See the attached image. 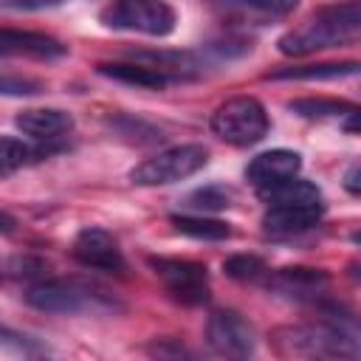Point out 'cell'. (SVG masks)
I'll return each instance as SVG.
<instances>
[{
  "label": "cell",
  "instance_id": "6da1fadb",
  "mask_svg": "<svg viewBox=\"0 0 361 361\" xmlns=\"http://www.w3.org/2000/svg\"><path fill=\"white\" fill-rule=\"evenodd\" d=\"M358 34H361V0H344L319 8L302 25L282 34L276 48L285 56H307L324 48L355 42Z\"/></svg>",
  "mask_w": 361,
  "mask_h": 361
},
{
  "label": "cell",
  "instance_id": "7a4b0ae2",
  "mask_svg": "<svg viewBox=\"0 0 361 361\" xmlns=\"http://www.w3.org/2000/svg\"><path fill=\"white\" fill-rule=\"evenodd\" d=\"M271 344L279 355H305V358H355L358 338L353 322H341L336 310H324L316 324L276 327Z\"/></svg>",
  "mask_w": 361,
  "mask_h": 361
},
{
  "label": "cell",
  "instance_id": "3957f363",
  "mask_svg": "<svg viewBox=\"0 0 361 361\" xmlns=\"http://www.w3.org/2000/svg\"><path fill=\"white\" fill-rule=\"evenodd\" d=\"M25 302L42 313L59 316H102L121 307L113 296H107V290H99L76 279H42L25 290Z\"/></svg>",
  "mask_w": 361,
  "mask_h": 361
},
{
  "label": "cell",
  "instance_id": "277c9868",
  "mask_svg": "<svg viewBox=\"0 0 361 361\" xmlns=\"http://www.w3.org/2000/svg\"><path fill=\"white\" fill-rule=\"evenodd\" d=\"M209 124L220 141L234 144V147H251V144L262 141L271 130V118L254 96H234V99L223 102L212 113Z\"/></svg>",
  "mask_w": 361,
  "mask_h": 361
},
{
  "label": "cell",
  "instance_id": "5b68a950",
  "mask_svg": "<svg viewBox=\"0 0 361 361\" xmlns=\"http://www.w3.org/2000/svg\"><path fill=\"white\" fill-rule=\"evenodd\" d=\"M209 161V149L200 144H178L169 149H161L158 155L141 161L133 172L130 180L138 186H166V183H178L183 178H192L195 172H200Z\"/></svg>",
  "mask_w": 361,
  "mask_h": 361
},
{
  "label": "cell",
  "instance_id": "8992f818",
  "mask_svg": "<svg viewBox=\"0 0 361 361\" xmlns=\"http://www.w3.org/2000/svg\"><path fill=\"white\" fill-rule=\"evenodd\" d=\"M107 28L135 31L147 37H166L175 31V8L164 0H113L102 14Z\"/></svg>",
  "mask_w": 361,
  "mask_h": 361
},
{
  "label": "cell",
  "instance_id": "52a82bcc",
  "mask_svg": "<svg viewBox=\"0 0 361 361\" xmlns=\"http://www.w3.org/2000/svg\"><path fill=\"white\" fill-rule=\"evenodd\" d=\"M149 265L175 302H180V305L209 302L206 265L192 262V259H175V257H149Z\"/></svg>",
  "mask_w": 361,
  "mask_h": 361
},
{
  "label": "cell",
  "instance_id": "ba28073f",
  "mask_svg": "<svg viewBox=\"0 0 361 361\" xmlns=\"http://www.w3.org/2000/svg\"><path fill=\"white\" fill-rule=\"evenodd\" d=\"M206 341L226 358H245L254 353V327L237 310H214L206 322Z\"/></svg>",
  "mask_w": 361,
  "mask_h": 361
},
{
  "label": "cell",
  "instance_id": "9c48e42d",
  "mask_svg": "<svg viewBox=\"0 0 361 361\" xmlns=\"http://www.w3.org/2000/svg\"><path fill=\"white\" fill-rule=\"evenodd\" d=\"M71 251L85 268H96V271H107V274H121L127 268L124 254H121L118 243L113 240V234H107L104 228H96V226L82 228L76 234Z\"/></svg>",
  "mask_w": 361,
  "mask_h": 361
},
{
  "label": "cell",
  "instance_id": "30bf717a",
  "mask_svg": "<svg viewBox=\"0 0 361 361\" xmlns=\"http://www.w3.org/2000/svg\"><path fill=\"white\" fill-rule=\"evenodd\" d=\"M299 169H302L299 152H293V149H268V152H259L257 158H251V164L245 166V178L259 195V192H265L276 183H285V180L296 178Z\"/></svg>",
  "mask_w": 361,
  "mask_h": 361
},
{
  "label": "cell",
  "instance_id": "8fae6325",
  "mask_svg": "<svg viewBox=\"0 0 361 361\" xmlns=\"http://www.w3.org/2000/svg\"><path fill=\"white\" fill-rule=\"evenodd\" d=\"M324 214V203H276L268 206L262 226L268 234L274 237H290V234H302L307 228H313Z\"/></svg>",
  "mask_w": 361,
  "mask_h": 361
},
{
  "label": "cell",
  "instance_id": "7c38bea8",
  "mask_svg": "<svg viewBox=\"0 0 361 361\" xmlns=\"http://www.w3.org/2000/svg\"><path fill=\"white\" fill-rule=\"evenodd\" d=\"M68 48L48 34L39 31H20V28H0V56H34V59H56Z\"/></svg>",
  "mask_w": 361,
  "mask_h": 361
},
{
  "label": "cell",
  "instance_id": "4fadbf2b",
  "mask_svg": "<svg viewBox=\"0 0 361 361\" xmlns=\"http://www.w3.org/2000/svg\"><path fill=\"white\" fill-rule=\"evenodd\" d=\"M14 124L17 130H23V135H31L34 141H56L73 130V116L56 107H31L23 110Z\"/></svg>",
  "mask_w": 361,
  "mask_h": 361
},
{
  "label": "cell",
  "instance_id": "5bb4252c",
  "mask_svg": "<svg viewBox=\"0 0 361 361\" xmlns=\"http://www.w3.org/2000/svg\"><path fill=\"white\" fill-rule=\"evenodd\" d=\"M327 274L322 268H279L271 274L268 288L290 299H316L327 288Z\"/></svg>",
  "mask_w": 361,
  "mask_h": 361
},
{
  "label": "cell",
  "instance_id": "9a60e30c",
  "mask_svg": "<svg viewBox=\"0 0 361 361\" xmlns=\"http://www.w3.org/2000/svg\"><path fill=\"white\" fill-rule=\"evenodd\" d=\"M96 71L107 79L135 85V87H144V90H164L175 79L172 73H166L161 68H152V65H144V62H102Z\"/></svg>",
  "mask_w": 361,
  "mask_h": 361
},
{
  "label": "cell",
  "instance_id": "2e32d148",
  "mask_svg": "<svg viewBox=\"0 0 361 361\" xmlns=\"http://www.w3.org/2000/svg\"><path fill=\"white\" fill-rule=\"evenodd\" d=\"M358 62H324V65H299V68H279L271 71L268 79H341L355 76Z\"/></svg>",
  "mask_w": 361,
  "mask_h": 361
},
{
  "label": "cell",
  "instance_id": "e0dca14e",
  "mask_svg": "<svg viewBox=\"0 0 361 361\" xmlns=\"http://www.w3.org/2000/svg\"><path fill=\"white\" fill-rule=\"evenodd\" d=\"M169 220H172V226H175L180 234L195 237V240H209V243H214V240H228V237H231V228H228V223H223V220L195 217V214H172Z\"/></svg>",
  "mask_w": 361,
  "mask_h": 361
},
{
  "label": "cell",
  "instance_id": "ac0fdd59",
  "mask_svg": "<svg viewBox=\"0 0 361 361\" xmlns=\"http://www.w3.org/2000/svg\"><path fill=\"white\" fill-rule=\"evenodd\" d=\"M288 107L302 118H341L358 113L353 102H338V99H296L288 102Z\"/></svg>",
  "mask_w": 361,
  "mask_h": 361
},
{
  "label": "cell",
  "instance_id": "d6986e66",
  "mask_svg": "<svg viewBox=\"0 0 361 361\" xmlns=\"http://www.w3.org/2000/svg\"><path fill=\"white\" fill-rule=\"evenodd\" d=\"M28 158H31L28 144H23L20 138H11V135H0V180L14 175L23 164H28Z\"/></svg>",
  "mask_w": 361,
  "mask_h": 361
},
{
  "label": "cell",
  "instance_id": "ffe728a7",
  "mask_svg": "<svg viewBox=\"0 0 361 361\" xmlns=\"http://www.w3.org/2000/svg\"><path fill=\"white\" fill-rule=\"evenodd\" d=\"M231 200V192L223 189V186H203L197 192H192L186 197V206L197 209V212H217V209H226Z\"/></svg>",
  "mask_w": 361,
  "mask_h": 361
},
{
  "label": "cell",
  "instance_id": "44dd1931",
  "mask_svg": "<svg viewBox=\"0 0 361 361\" xmlns=\"http://www.w3.org/2000/svg\"><path fill=\"white\" fill-rule=\"evenodd\" d=\"M223 271L231 279H257V276H262L265 262L257 254H234V257H228L223 262Z\"/></svg>",
  "mask_w": 361,
  "mask_h": 361
},
{
  "label": "cell",
  "instance_id": "7402d4cb",
  "mask_svg": "<svg viewBox=\"0 0 361 361\" xmlns=\"http://www.w3.org/2000/svg\"><path fill=\"white\" fill-rule=\"evenodd\" d=\"M42 82L31 79V76H14V73H0V96H37L42 93Z\"/></svg>",
  "mask_w": 361,
  "mask_h": 361
},
{
  "label": "cell",
  "instance_id": "603a6c76",
  "mask_svg": "<svg viewBox=\"0 0 361 361\" xmlns=\"http://www.w3.org/2000/svg\"><path fill=\"white\" fill-rule=\"evenodd\" d=\"M237 3L251 8V11L268 14V17H285L299 6V0H237Z\"/></svg>",
  "mask_w": 361,
  "mask_h": 361
},
{
  "label": "cell",
  "instance_id": "cb8c5ba5",
  "mask_svg": "<svg viewBox=\"0 0 361 361\" xmlns=\"http://www.w3.org/2000/svg\"><path fill=\"white\" fill-rule=\"evenodd\" d=\"M65 0H0V8L8 11H45V8H56Z\"/></svg>",
  "mask_w": 361,
  "mask_h": 361
},
{
  "label": "cell",
  "instance_id": "d4e9b609",
  "mask_svg": "<svg viewBox=\"0 0 361 361\" xmlns=\"http://www.w3.org/2000/svg\"><path fill=\"white\" fill-rule=\"evenodd\" d=\"M344 186H347L350 195H358V192H361V186H358V164H353V166L347 169V180H344Z\"/></svg>",
  "mask_w": 361,
  "mask_h": 361
},
{
  "label": "cell",
  "instance_id": "484cf974",
  "mask_svg": "<svg viewBox=\"0 0 361 361\" xmlns=\"http://www.w3.org/2000/svg\"><path fill=\"white\" fill-rule=\"evenodd\" d=\"M14 226H17V220H14L11 214L0 212V234H11V231H14Z\"/></svg>",
  "mask_w": 361,
  "mask_h": 361
}]
</instances>
